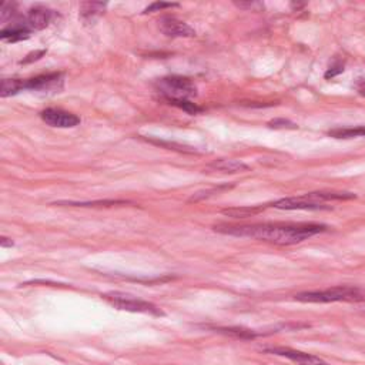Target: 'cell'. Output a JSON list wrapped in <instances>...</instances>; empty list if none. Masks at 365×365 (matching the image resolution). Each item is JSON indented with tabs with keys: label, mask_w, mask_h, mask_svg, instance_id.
I'll return each instance as SVG.
<instances>
[{
	"label": "cell",
	"mask_w": 365,
	"mask_h": 365,
	"mask_svg": "<svg viewBox=\"0 0 365 365\" xmlns=\"http://www.w3.org/2000/svg\"><path fill=\"white\" fill-rule=\"evenodd\" d=\"M166 102H169L170 105H173V106H176V107L184 110V112L189 113V115H197V113L203 112L201 107H199L197 105H194V103H191V102H189V100H166Z\"/></svg>",
	"instance_id": "cell-18"
},
{
	"label": "cell",
	"mask_w": 365,
	"mask_h": 365,
	"mask_svg": "<svg viewBox=\"0 0 365 365\" xmlns=\"http://www.w3.org/2000/svg\"><path fill=\"white\" fill-rule=\"evenodd\" d=\"M25 90V80L21 79H4L2 80V90H0V96L9 97L15 96L19 92Z\"/></svg>",
	"instance_id": "cell-17"
},
{
	"label": "cell",
	"mask_w": 365,
	"mask_h": 365,
	"mask_svg": "<svg viewBox=\"0 0 365 365\" xmlns=\"http://www.w3.org/2000/svg\"><path fill=\"white\" fill-rule=\"evenodd\" d=\"M41 117L46 125L59 129H70L80 125L79 116L65 112L62 109H46L41 113Z\"/></svg>",
	"instance_id": "cell-6"
},
{
	"label": "cell",
	"mask_w": 365,
	"mask_h": 365,
	"mask_svg": "<svg viewBox=\"0 0 365 365\" xmlns=\"http://www.w3.org/2000/svg\"><path fill=\"white\" fill-rule=\"evenodd\" d=\"M0 245H2L4 248H8V247H14L15 243L8 237H2V240H0Z\"/></svg>",
	"instance_id": "cell-26"
},
{
	"label": "cell",
	"mask_w": 365,
	"mask_h": 365,
	"mask_svg": "<svg viewBox=\"0 0 365 365\" xmlns=\"http://www.w3.org/2000/svg\"><path fill=\"white\" fill-rule=\"evenodd\" d=\"M217 233L234 236V237H248L254 240L268 241L277 245H292L302 243L317 234L327 230L322 224L312 223H264V224H218L214 227Z\"/></svg>",
	"instance_id": "cell-1"
},
{
	"label": "cell",
	"mask_w": 365,
	"mask_h": 365,
	"mask_svg": "<svg viewBox=\"0 0 365 365\" xmlns=\"http://www.w3.org/2000/svg\"><path fill=\"white\" fill-rule=\"evenodd\" d=\"M56 206H72V207H112L117 204H127L122 200H100V201H58Z\"/></svg>",
	"instance_id": "cell-16"
},
{
	"label": "cell",
	"mask_w": 365,
	"mask_h": 365,
	"mask_svg": "<svg viewBox=\"0 0 365 365\" xmlns=\"http://www.w3.org/2000/svg\"><path fill=\"white\" fill-rule=\"evenodd\" d=\"M342 70H344V66H342V65H334V66H332V68H329V70L325 73V79L334 78L335 75L342 73Z\"/></svg>",
	"instance_id": "cell-24"
},
{
	"label": "cell",
	"mask_w": 365,
	"mask_h": 365,
	"mask_svg": "<svg viewBox=\"0 0 365 365\" xmlns=\"http://www.w3.org/2000/svg\"><path fill=\"white\" fill-rule=\"evenodd\" d=\"M53 11L46 8H33L29 11L28 16L23 19V25L31 31H43L46 29L53 21Z\"/></svg>",
	"instance_id": "cell-10"
},
{
	"label": "cell",
	"mask_w": 365,
	"mask_h": 365,
	"mask_svg": "<svg viewBox=\"0 0 365 365\" xmlns=\"http://www.w3.org/2000/svg\"><path fill=\"white\" fill-rule=\"evenodd\" d=\"M270 127L273 129H297V126L288 120H282V119H277L268 123Z\"/></svg>",
	"instance_id": "cell-22"
},
{
	"label": "cell",
	"mask_w": 365,
	"mask_h": 365,
	"mask_svg": "<svg viewBox=\"0 0 365 365\" xmlns=\"http://www.w3.org/2000/svg\"><path fill=\"white\" fill-rule=\"evenodd\" d=\"M179 5L177 4H166V2H154L150 6H147L143 14L147 15V14H154V12H160L163 9H169V8H177Z\"/></svg>",
	"instance_id": "cell-19"
},
{
	"label": "cell",
	"mask_w": 365,
	"mask_h": 365,
	"mask_svg": "<svg viewBox=\"0 0 365 365\" xmlns=\"http://www.w3.org/2000/svg\"><path fill=\"white\" fill-rule=\"evenodd\" d=\"M207 170L221 171V173H241V171H247L248 166L243 162H238V160L221 159V160H216L211 164H208Z\"/></svg>",
	"instance_id": "cell-11"
},
{
	"label": "cell",
	"mask_w": 365,
	"mask_h": 365,
	"mask_svg": "<svg viewBox=\"0 0 365 365\" xmlns=\"http://www.w3.org/2000/svg\"><path fill=\"white\" fill-rule=\"evenodd\" d=\"M31 32L32 31L28 29L23 23H19L2 31V33H0V39L5 42H19V41L28 39L31 36Z\"/></svg>",
	"instance_id": "cell-13"
},
{
	"label": "cell",
	"mask_w": 365,
	"mask_h": 365,
	"mask_svg": "<svg viewBox=\"0 0 365 365\" xmlns=\"http://www.w3.org/2000/svg\"><path fill=\"white\" fill-rule=\"evenodd\" d=\"M265 352H270V354H274V355H278V356H285V358L291 359L292 362H295L298 365H329L317 355L307 354V352L292 349V348L274 347V348H267Z\"/></svg>",
	"instance_id": "cell-7"
},
{
	"label": "cell",
	"mask_w": 365,
	"mask_h": 365,
	"mask_svg": "<svg viewBox=\"0 0 365 365\" xmlns=\"http://www.w3.org/2000/svg\"><path fill=\"white\" fill-rule=\"evenodd\" d=\"M270 207H274L278 210H327L328 208L327 206L311 200L307 194L300 196V197L281 199V200L270 204Z\"/></svg>",
	"instance_id": "cell-8"
},
{
	"label": "cell",
	"mask_w": 365,
	"mask_h": 365,
	"mask_svg": "<svg viewBox=\"0 0 365 365\" xmlns=\"http://www.w3.org/2000/svg\"><path fill=\"white\" fill-rule=\"evenodd\" d=\"M328 134L334 139H352V137H364L365 136V126H355V127H338L329 130Z\"/></svg>",
	"instance_id": "cell-14"
},
{
	"label": "cell",
	"mask_w": 365,
	"mask_h": 365,
	"mask_svg": "<svg viewBox=\"0 0 365 365\" xmlns=\"http://www.w3.org/2000/svg\"><path fill=\"white\" fill-rule=\"evenodd\" d=\"M236 6L240 9H247V11H253V12H258V11L264 9V5L260 2H236Z\"/></svg>",
	"instance_id": "cell-20"
},
{
	"label": "cell",
	"mask_w": 365,
	"mask_h": 365,
	"mask_svg": "<svg viewBox=\"0 0 365 365\" xmlns=\"http://www.w3.org/2000/svg\"><path fill=\"white\" fill-rule=\"evenodd\" d=\"M154 86L164 100H189L197 96L196 85L190 79L181 76L159 79Z\"/></svg>",
	"instance_id": "cell-3"
},
{
	"label": "cell",
	"mask_w": 365,
	"mask_h": 365,
	"mask_svg": "<svg viewBox=\"0 0 365 365\" xmlns=\"http://www.w3.org/2000/svg\"><path fill=\"white\" fill-rule=\"evenodd\" d=\"M107 8V4L102 2H85L80 5V19L85 25H90L96 21L97 16L103 15Z\"/></svg>",
	"instance_id": "cell-12"
},
{
	"label": "cell",
	"mask_w": 365,
	"mask_h": 365,
	"mask_svg": "<svg viewBox=\"0 0 365 365\" xmlns=\"http://www.w3.org/2000/svg\"><path fill=\"white\" fill-rule=\"evenodd\" d=\"M102 298L105 301H107L110 305H113L117 310L122 311H129V312H142V314H152V315H163V311L156 307L154 304L132 297V295H126V294H120V292H110V294H102Z\"/></svg>",
	"instance_id": "cell-4"
},
{
	"label": "cell",
	"mask_w": 365,
	"mask_h": 365,
	"mask_svg": "<svg viewBox=\"0 0 365 365\" xmlns=\"http://www.w3.org/2000/svg\"><path fill=\"white\" fill-rule=\"evenodd\" d=\"M14 9H15V5L4 4L2 8H0V21L6 22L14 15Z\"/></svg>",
	"instance_id": "cell-21"
},
{
	"label": "cell",
	"mask_w": 365,
	"mask_h": 365,
	"mask_svg": "<svg viewBox=\"0 0 365 365\" xmlns=\"http://www.w3.org/2000/svg\"><path fill=\"white\" fill-rule=\"evenodd\" d=\"M270 206H251V207H236V208H227L223 210V214L234 217V218H245V217H251L254 214L261 213L263 210H265Z\"/></svg>",
	"instance_id": "cell-15"
},
{
	"label": "cell",
	"mask_w": 365,
	"mask_h": 365,
	"mask_svg": "<svg viewBox=\"0 0 365 365\" xmlns=\"http://www.w3.org/2000/svg\"><path fill=\"white\" fill-rule=\"evenodd\" d=\"M297 301L327 304V302H361L365 301V290L351 285L331 287L327 290L305 291L295 295Z\"/></svg>",
	"instance_id": "cell-2"
},
{
	"label": "cell",
	"mask_w": 365,
	"mask_h": 365,
	"mask_svg": "<svg viewBox=\"0 0 365 365\" xmlns=\"http://www.w3.org/2000/svg\"><path fill=\"white\" fill-rule=\"evenodd\" d=\"M63 73H48L41 75L38 78L25 80V90H35V92H58L63 89Z\"/></svg>",
	"instance_id": "cell-5"
},
{
	"label": "cell",
	"mask_w": 365,
	"mask_h": 365,
	"mask_svg": "<svg viewBox=\"0 0 365 365\" xmlns=\"http://www.w3.org/2000/svg\"><path fill=\"white\" fill-rule=\"evenodd\" d=\"M355 88H356V90H358L359 95L365 96V79H358Z\"/></svg>",
	"instance_id": "cell-25"
},
{
	"label": "cell",
	"mask_w": 365,
	"mask_h": 365,
	"mask_svg": "<svg viewBox=\"0 0 365 365\" xmlns=\"http://www.w3.org/2000/svg\"><path fill=\"white\" fill-rule=\"evenodd\" d=\"M159 23H160L159 28L162 33L169 38H194L196 36V31L191 26H189L187 23L176 18L166 16Z\"/></svg>",
	"instance_id": "cell-9"
},
{
	"label": "cell",
	"mask_w": 365,
	"mask_h": 365,
	"mask_svg": "<svg viewBox=\"0 0 365 365\" xmlns=\"http://www.w3.org/2000/svg\"><path fill=\"white\" fill-rule=\"evenodd\" d=\"M46 55V51H41V52H35V53H31L29 56H26V59H23L21 62V65H28V63H32L33 60H39L42 56Z\"/></svg>",
	"instance_id": "cell-23"
}]
</instances>
